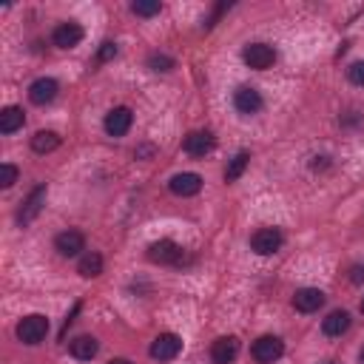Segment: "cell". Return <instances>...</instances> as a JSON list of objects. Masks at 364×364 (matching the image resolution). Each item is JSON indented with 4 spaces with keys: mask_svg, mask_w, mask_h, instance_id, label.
<instances>
[{
    "mask_svg": "<svg viewBox=\"0 0 364 364\" xmlns=\"http://www.w3.org/2000/svg\"><path fill=\"white\" fill-rule=\"evenodd\" d=\"M14 333H17V338H20L23 344L34 347V344H40V341L48 336V318H46L43 313H28V316H23V318L17 321Z\"/></svg>",
    "mask_w": 364,
    "mask_h": 364,
    "instance_id": "1",
    "label": "cell"
},
{
    "mask_svg": "<svg viewBox=\"0 0 364 364\" xmlns=\"http://www.w3.org/2000/svg\"><path fill=\"white\" fill-rule=\"evenodd\" d=\"M282 353H284V341L279 336H259L250 347V355L259 364H273L282 358Z\"/></svg>",
    "mask_w": 364,
    "mask_h": 364,
    "instance_id": "2",
    "label": "cell"
},
{
    "mask_svg": "<svg viewBox=\"0 0 364 364\" xmlns=\"http://www.w3.org/2000/svg\"><path fill=\"white\" fill-rule=\"evenodd\" d=\"M282 245H284V233H282L279 228H259V230L250 236V250L259 253V256H270V253H276Z\"/></svg>",
    "mask_w": 364,
    "mask_h": 364,
    "instance_id": "3",
    "label": "cell"
},
{
    "mask_svg": "<svg viewBox=\"0 0 364 364\" xmlns=\"http://www.w3.org/2000/svg\"><path fill=\"white\" fill-rule=\"evenodd\" d=\"M182 350V338L176 333H159L154 341H151V358L154 361H173Z\"/></svg>",
    "mask_w": 364,
    "mask_h": 364,
    "instance_id": "4",
    "label": "cell"
},
{
    "mask_svg": "<svg viewBox=\"0 0 364 364\" xmlns=\"http://www.w3.org/2000/svg\"><path fill=\"white\" fill-rule=\"evenodd\" d=\"M242 60H245L250 68L264 71V68H270V65L276 63V48L267 46V43H250V46H245Z\"/></svg>",
    "mask_w": 364,
    "mask_h": 364,
    "instance_id": "5",
    "label": "cell"
},
{
    "mask_svg": "<svg viewBox=\"0 0 364 364\" xmlns=\"http://www.w3.org/2000/svg\"><path fill=\"white\" fill-rule=\"evenodd\" d=\"M102 125H105V134L108 136H125L131 131V125H134V114H131L128 105H117V108H111L105 114V122Z\"/></svg>",
    "mask_w": 364,
    "mask_h": 364,
    "instance_id": "6",
    "label": "cell"
},
{
    "mask_svg": "<svg viewBox=\"0 0 364 364\" xmlns=\"http://www.w3.org/2000/svg\"><path fill=\"white\" fill-rule=\"evenodd\" d=\"M148 259L154 264H176L182 259V247L173 239H159L148 245Z\"/></svg>",
    "mask_w": 364,
    "mask_h": 364,
    "instance_id": "7",
    "label": "cell"
},
{
    "mask_svg": "<svg viewBox=\"0 0 364 364\" xmlns=\"http://www.w3.org/2000/svg\"><path fill=\"white\" fill-rule=\"evenodd\" d=\"M54 250L60 253V256H65V259H71V256H82V250H85V236L80 233V230H63V233H57L54 236Z\"/></svg>",
    "mask_w": 364,
    "mask_h": 364,
    "instance_id": "8",
    "label": "cell"
},
{
    "mask_svg": "<svg viewBox=\"0 0 364 364\" xmlns=\"http://www.w3.org/2000/svg\"><path fill=\"white\" fill-rule=\"evenodd\" d=\"M262 105H264V100L253 85H239L233 91V108L239 114H256V111H262Z\"/></svg>",
    "mask_w": 364,
    "mask_h": 364,
    "instance_id": "9",
    "label": "cell"
},
{
    "mask_svg": "<svg viewBox=\"0 0 364 364\" xmlns=\"http://www.w3.org/2000/svg\"><path fill=\"white\" fill-rule=\"evenodd\" d=\"M182 151H185L188 156H193V159L208 156V154L213 151V134H210V131H191V134L185 136V142H182Z\"/></svg>",
    "mask_w": 364,
    "mask_h": 364,
    "instance_id": "10",
    "label": "cell"
},
{
    "mask_svg": "<svg viewBox=\"0 0 364 364\" xmlns=\"http://www.w3.org/2000/svg\"><path fill=\"white\" fill-rule=\"evenodd\" d=\"M43 205H46V185H37V188L26 196V202H23V208H20V213H17V222H20L23 228L31 225V222L40 216Z\"/></svg>",
    "mask_w": 364,
    "mask_h": 364,
    "instance_id": "11",
    "label": "cell"
},
{
    "mask_svg": "<svg viewBox=\"0 0 364 364\" xmlns=\"http://www.w3.org/2000/svg\"><path fill=\"white\" fill-rule=\"evenodd\" d=\"M168 188H171L173 196H196L202 191V176L193 173V171H182V173L171 176Z\"/></svg>",
    "mask_w": 364,
    "mask_h": 364,
    "instance_id": "12",
    "label": "cell"
},
{
    "mask_svg": "<svg viewBox=\"0 0 364 364\" xmlns=\"http://www.w3.org/2000/svg\"><path fill=\"white\" fill-rule=\"evenodd\" d=\"M239 355V338L236 336H222L210 344V361L213 364H233Z\"/></svg>",
    "mask_w": 364,
    "mask_h": 364,
    "instance_id": "13",
    "label": "cell"
},
{
    "mask_svg": "<svg viewBox=\"0 0 364 364\" xmlns=\"http://www.w3.org/2000/svg\"><path fill=\"white\" fill-rule=\"evenodd\" d=\"M57 91H60L57 80H51V77H37V80L28 85V100H31L34 105H48V102H54Z\"/></svg>",
    "mask_w": 364,
    "mask_h": 364,
    "instance_id": "14",
    "label": "cell"
},
{
    "mask_svg": "<svg viewBox=\"0 0 364 364\" xmlns=\"http://www.w3.org/2000/svg\"><path fill=\"white\" fill-rule=\"evenodd\" d=\"M350 324H353V318H350L347 310H333V313H327L321 318V333L327 338H338V336H344L350 330Z\"/></svg>",
    "mask_w": 364,
    "mask_h": 364,
    "instance_id": "15",
    "label": "cell"
},
{
    "mask_svg": "<svg viewBox=\"0 0 364 364\" xmlns=\"http://www.w3.org/2000/svg\"><path fill=\"white\" fill-rule=\"evenodd\" d=\"M80 40H82V26H77V23H60L51 31V43L57 48H74V46H80Z\"/></svg>",
    "mask_w": 364,
    "mask_h": 364,
    "instance_id": "16",
    "label": "cell"
},
{
    "mask_svg": "<svg viewBox=\"0 0 364 364\" xmlns=\"http://www.w3.org/2000/svg\"><path fill=\"white\" fill-rule=\"evenodd\" d=\"M324 304V293L318 287H301L293 293V307L299 313H316Z\"/></svg>",
    "mask_w": 364,
    "mask_h": 364,
    "instance_id": "17",
    "label": "cell"
},
{
    "mask_svg": "<svg viewBox=\"0 0 364 364\" xmlns=\"http://www.w3.org/2000/svg\"><path fill=\"white\" fill-rule=\"evenodd\" d=\"M68 350H71L74 358H80V361H91V358L97 355V350H100V341H97L94 336H77V338H71Z\"/></svg>",
    "mask_w": 364,
    "mask_h": 364,
    "instance_id": "18",
    "label": "cell"
},
{
    "mask_svg": "<svg viewBox=\"0 0 364 364\" xmlns=\"http://www.w3.org/2000/svg\"><path fill=\"white\" fill-rule=\"evenodd\" d=\"M23 122H26V114L20 105H9L0 111V134H14L23 128Z\"/></svg>",
    "mask_w": 364,
    "mask_h": 364,
    "instance_id": "19",
    "label": "cell"
},
{
    "mask_svg": "<svg viewBox=\"0 0 364 364\" xmlns=\"http://www.w3.org/2000/svg\"><path fill=\"white\" fill-rule=\"evenodd\" d=\"M77 273H80L82 279H97V276L102 273V256H100L97 250L82 253L80 262H77Z\"/></svg>",
    "mask_w": 364,
    "mask_h": 364,
    "instance_id": "20",
    "label": "cell"
},
{
    "mask_svg": "<svg viewBox=\"0 0 364 364\" xmlns=\"http://www.w3.org/2000/svg\"><path fill=\"white\" fill-rule=\"evenodd\" d=\"M60 148V136L54 134V131H37L34 136H31V151L34 154H51V151H57Z\"/></svg>",
    "mask_w": 364,
    "mask_h": 364,
    "instance_id": "21",
    "label": "cell"
},
{
    "mask_svg": "<svg viewBox=\"0 0 364 364\" xmlns=\"http://www.w3.org/2000/svg\"><path fill=\"white\" fill-rule=\"evenodd\" d=\"M247 162H250V154H247V151H239V154L228 162V168H225V182H236V179L245 173Z\"/></svg>",
    "mask_w": 364,
    "mask_h": 364,
    "instance_id": "22",
    "label": "cell"
},
{
    "mask_svg": "<svg viewBox=\"0 0 364 364\" xmlns=\"http://www.w3.org/2000/svg\"><path fill=\"white\" fill-rule=\"evenodd\" d=\"M131 11H134L136 17H154V14L162 11V3H159V0H134V3H131Z\"/></svg>",
    "mask_w": 364,
    "mask_h": 364,
    "instance_id": "23",
    "label": "cell"
},
{
    "mask_svg": "<svg viewBox=\"0 0 364 364\" xmlns=\"http://www.w3.org/2000/svg\"><path fill=\"white\" fill-rule=\"evenodd\" d=\"M176 63H173V57H168V54H159V51H154V54H148V68L151 71H159V74H168L171 68H173Z\"/></svg>",
    "mask_w": 364,
    "mask_h": 364,
    "instance_id": "24",
    "label": "cell"
},
{
    "mask_svg": "<svg viewBox=\"0 0 364 364\" xmlns=\"http://www.w3.org/2000/svg\"><path fill=\"white\" fill-rule=\"evenodd\" d=\"M14 182H17V168H14L11 162H3V165H0V188L9 191Z\"/></svg>",
    "mask_w": 364,
    "mask_h": 364,
    "instance_id": "25",
    "label": "cell"
},
{
    "mask_svg": "<svg viewBox=\"0 0 364 364\" xmlns=\"http://www.w3.org/2000/svg\"><path fill=\"white\" fill-rule=\"evenodd\" d=\"M347 80L353 85H364V60H355L350 68H347Z\"/></svg>",
    "mask_w": 364,
    "mask_h": 364,
    "instance_id": "26",
    "label": "cell"
},
{
    "mask_svg": "<svg viewBox=\"0 0 364 364\" xmlns=\"http://www.w3.org/2000/svg\"><path fill=\"white\" fill-rule=\"evenodd\" d=\"M114 57H117V43L105 40V43L100 46V51H97V60H100V63H108V60H114Z\"/></svg>",
    "mask_w": 364,
    "mask_h": 364,
    "instance_id": "27",
    "label": "cell"
},
{
    "mask_svg": "<svg viewBox=\"0 0 364 364\" xmlns=\"http://www.w3.org/2000/svg\"><path fill=\"white\" fill-rule=\"evenodd\" d=\"M350 282L353 284H364V264H353L350 267Z\"/></svg>",
    "mask_w": 364,
    "mask_h": 364,
    "instance_id": "28",
    "label": "cell"
},
{
    "mask_svg": "<svg viewBox=\"0 0 364 364\" xmlns=\"http://www.w3.org/2000/svg\"><path fill=\"white\" fill-rule=\"evenodd\" d=\"M151 154H154V148H151V145H142V148H136V151H134V156H136V159H142V156H151Z\"/></svg>",
    "mask_w": 364,
    "mask_h": 364,
    "instance_id": "29",
    "label": "cell"
},
{
    "mask_svg": "<svg viewBox=\"0 0 364 364\" xmlns=\"http://www.w3.org/2000/svg\"><path fill=\"white\" fill-rule=\"evenodd\" d=\"M108 364H134V361H128V358H111Z\"/></svg>",
    "mask_w": 364,
    "mask_h": 364,
    "instance_id": "30",
    "label": "cell"
},
{
    "mask_svg": "<svg viewBox=\"0 0 364 364\" xmlns=\"http://www.w3.org/2000/svg\"><path fill=\"white\" fill-rule=\"evenodd\" d=\"M358 361H361V364H364V347H361V353H358Z\"/></svg>",
    "mask_w": 364,
    "mask_h": 364,
    "instance_id": "31",
    "label": "cell"
},
{
    "mask_svg": "<svg viewBox=\"0 0 364 364\" xmlns=\"http://www.w3.org/2000/svg\"><path fill=\"white\" fill-rule=\"evenodd\" d=\"M361 313H364V299H361Z\"/></svg>",
    "mask_w": 364,
    "mask_h": 364,
    "instance_id": "32",
    "label": "cell"
},
{
    "mask_svg": "<svg viewBox=\"0 0 364 364\" xmlns=\"http://www.w3.org/2000/svg\"><path fill=\"white\" fill-rule=\"evenodd\" d=\"M321 364H336V361H321Z\"/></svg>",
    "mask_w": 364,
    "mask_h": 364,
    "instance_id": "33",
    "label": "cell"
}]
</instances>
